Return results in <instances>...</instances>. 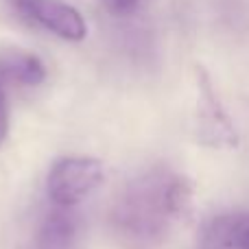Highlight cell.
Segmentation results:
<instances>
[{
	"mask_svg": "<svg viewBox=\"0 0 249 249\" xmlns=\"http://www.w3.org/2000/svg\"><path fill=\"white\" fill-rule=\"evenodd\" d=\"M18 9L61 39L81 42L88 35L83 16L61 0H18Z\"/></svg>",
	"mask_w": 249,
	"mask_h": 249,
	"instance_id": "277c9868",
	"label": "cell"
},
{
	"mask_svg": "<svg viewBox=\"0 0 249 249\" xmlns=\"http://www.w3.org/2000/svg\"><path fill=\"white\" fill-rule=\"evenodd\" d=\"M46 79V68L39 57L31 53L13 51L0 57V81L18 86H37Z\"/></svg>",
	"mask_w": 249,
	"mask_h": 249,
	"instance_id": "52a82bcc",
	"label": "cell"
},
{
	"mask_svg": "<svg viewBox=\"0 0 249 249\" xmlns=\"http://www.w3.org/2000/svg\"><path fill=\"white\" fill-rule=\"evenodd\" d=\"M9 133V103L7 94H4V83L0 81V144L4 142Z\"/></svg>",
	"mask_w": 249,
	"mask_h": 249,
	"instance_id": "9c48e42d",
	"label": "cell"
},
{
	"mask_svg": "<svg viewBox=\"0 0 249 249\" xmlns=\"http://www.w3.org/2000/svg\"><path fill=\"white\" fill-rule=\"evenodd\" d=\"M199 249H249V210L212 216L201 228Z\"/></svg>",
	"mask_w": 249,
	"mask_h": 249,
	"instance_id": "5b68a950",
	"label": "cell"
},
{
	"mask_svg": "<svg viewBox=\"0 0 249 249\" xmlns=\"http://www.w3.org/2000/svg\"><path fill=\"white\" fill-rule=\"evenodd\" d=\"M81 236V219L74 208L55 206L44 216L37 230L35 247L37 249H77Z\"/></svg>",
	"mask_w": 249,
	"mask_h": 249,
	"instance_id": "8992f818",
	"label": "cell"
},
{
	"mask_svg": "<svg viewBox=\"0 0 249 249\" xmlns=\"http://www.w3.org/2000/svg\"><path fill=\"white\" fill-rule=\"evenodd\" d=\"M107 9L114 16H129L142 4V0H105Z\"/></svg>",
	"mask_w": 249,
	"mask_h": 249,
	"instance_id": "ba28073f",
	"label": "cell"
},
{
	"mask_svg": "<svg viewBox=\"0 0 249 249\" xmlns=\"http://www.w3.org/2000/svg\"><path fill=\"white\" fill-rule=\"evenodd\" d=\"M103 164L96 158L72 155L53 164L46 179V193L55 206L74 208L103 184Z\"/></svg>",
	"mask_w": 249,
	"mask_h": 249,
	"instance_id": "7a4b0ae2",
	"label": "cell"
},
{
	"mask_svg": "<svg viewBox=\"0 0 249 249\" xmlns=\"http://www.w3.org/2000/svg\"><path fill=\"white\" fill-rule=\"evenodd\" d=\"M197 86H199V101H197V140L212 149H232L238 144V136L230 116L223 112L214 90L210 86V79L203 70H197Z\"/></svg>",
	"mask_w": 249,
	"mask_h": 249,
	"instance_id": "3957f363",
	"label": "cell"
},
{
	"mask_svg": "<svg viewBox=\"0 0 249 249\" xmlns=\"http://www.w3.org/2000/svg\"><path fill=\"white\" fill-rule=\"evenodd\" d=\"M193 181L168 168H151L118 195L112 208V225L129 247H153L168 230L190 212Z\"/></svg>",
	"mask_w": 249,
	"mask_h": 249,
	"instance_id": "6da1fadb",
	"label": "cell"
}]
</instances>
